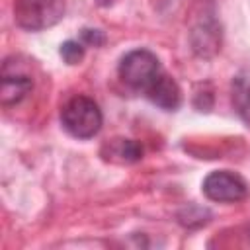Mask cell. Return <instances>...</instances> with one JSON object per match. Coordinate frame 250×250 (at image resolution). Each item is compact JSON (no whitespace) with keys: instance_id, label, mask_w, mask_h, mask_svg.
<instances>
[{"instance_id":"cell-11","label":"cell","mask_w":250,"mask_h":250,"mask_svg":"<svg viewBox=\"0 0 250 250\" xmlns=\"http://www.w3.org/2000/svg\"><path fill=\"white\" fill-rule=\"evenodd\" d=\"M100 4H109V2H113V0H98Z\"/></svg>"},{"instance_id":"cell-4","label":"cell","mask_w":250,"mask_h":250,"mask_svg":"<svg viewBox=\"0 0 250 250\" xmlns=\"http://www.w3.org/2000/svg\"><path fill=\"white\" fill-rule=\"evenodd\" d=\"M201 189L207 199L219 201V203H234L248 195L246 182L238 174L229 172V170H215L207 174Z\"/></svg>"},{"instance_id":"cell-2","label":"cell","mask_w":250,"mask_h":250,"mask_svg":"<svg viewBox=\"0 0 250 250\" xmlns=\"http://www.w3.org/2000/svg\"><path fill=\"white\" fill-rule=\"evenodd\" d=\"M102 111L98 104L86 96L72 98L61 111V123L64 131L76 139H92L102 129Z\"/></svg>"},{"instance_id":"cell-9","label":"cell","mask_w":250,"mask_h":250,"mask_svg":"<svg viewBox=\"0 0 250 250\" xmlns=\"http://www.w3.org/2000/svg\"><path fill=\"white\" fill-rule=\"evenodd\" d=\"M59 53H61V57H62V61H64L66 64H78V62L84 59V45H82L80 41L68 39V41H64V43L61 45Z\"/></svg>"},{"instance_id":"cell-8","label":"cell","mask_w":250,"mask_h":250,"mask_svg":"<svg viewBox=\"0 0 250 250\" xmlns=\"http://www.w3.org/2000/svg\"><path fill=\"white\" fill-rule=\"evenodd\" d=\"M105 158L119 164H133L143 158V145L133 139H113L104 148Z\"/></svg>"},{"instance_id":"cell-7","label":"cell","mask_w":250,"mask_h":250,"mask_svg":"<svg viewBox=\"0 0 250 250\" xmlns=\"http://www.w3.org/2000/svg\"><path fill=\"white\" fill-rule=\"evenodd\" d=\"M230 100H232V107H234L236 115L250 129V68L240 70L232 78Z\"/></svg>"},{"instance_id":"cell-6","label":"cell","mask_w":250,"mask_h":250,"mask_svg":"<svg viewBox=\"0 0 250 250\" xmlns=\"http://www.w3.org/2000/svg\"><path fill=\"white\" fill-rule=\"evenodd\" d=\"M33 88V80L27 74L21 72H8L4 70L2 74V88H0V96H2V104L4 105H16L20 104Z\"/></svg>"},{"instance_id":"cell-10","label":"cell","mask_w":250,"mask_h":250,"mask_svg":"<svg viewBox=\"0 0 250 250\" xmlns=\"http://www.w3.org/2000/svg\"><path fill=\"white\" fill-rule=\"evenodd\" d=\"M80 37H82V43H86L90 47H102L105 43V35L100 29H82Z\"/></svg>"},{"instance_id":"cell-5","label":"cell","mask_w":250,"mask_h":250,"mask_svg":"<svg viewBox=\"0 0 250 250\" xmlns=\"http://www.w3.org/2000/svg\"><path fill=\"white\" fill-rule=\"evenodd\" d=\"M156 107L160 109H166V111H174L180 107L182 104V92H180V86L176 84L174 78H170L168 74H162L154 84L152 88L145 94Z\"/></svg>"},{"instance_id":"cell-1","label":"cell","mask_w":250,"mask_h":250,"mask_svg":"<svg viewBox=\"0 0 250 250\" xmlns=\"http://www.w3.org/2000/svg\"><path fill=\"white\" fill-rule=\"evenodd\" d=\"M117 70L121 80L129 88L143 94H146L152 88V84L164 74L156 55L146 49H133L127 55H123Z\"/></svg>"},{"instance_id":"cell-3","label":"cell","mask_w":250,"mask_h":250,"mask_svg":"<svg viewBox=\"0 0 250 250\" xmlns=\"http://www.w3.org/2000/svg\"><path fill=\"white\" fill-rule=\"evenodd\" d=\"M64 16V0H16L14 20L27 31L55 25Z\"/></svg>"}]
</instances>
